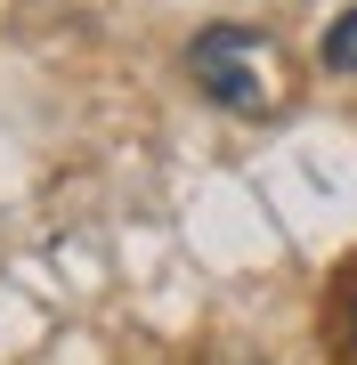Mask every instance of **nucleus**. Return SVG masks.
I'll return each mask as SVG.
<instances>
[{"label": "nucleus", "mask_w": 357, "mask_h": 365, "mask_svg": "<svg viewBox=\"0 0 357 365\" xmlns=\"http://www.w3.org/2000/svg\"><path fill=\"white\" fill-rule=\"evenodd\" d=\"M325 66H333V73H357V9H341V16L325 25Z\"/></svg>", "instance_id": "2"}, {"label": "nucleus", "mask_w": 357, "mask_h": 365, "mask_svg": "<svg viewBox=\"0 0 357 365\" xmlns=\"http://www.w3.org/2000/svg\"><path fill=\"white\" fill-rule=\"evenodd\" d=\"M187 73H195V90L227 106V114H276L292 98V73H284V49L268 33L252 25H212L195 33V49H187Z\"/></svg>", "instance_id": "1"}, {"label": "nucleus", "mask_w": 357, "mask_h": 365, "mask_svg": "<svg viewBox=\"0 0 357 365\" xmlns=\"http://www.w3.org/2000/svg\"><path fill=\"white\" fill-rule=\"evenodd\" d=\"M349 341H357V300H349Z\"/></svg>", "instance_id": "3"}]
</instances>
